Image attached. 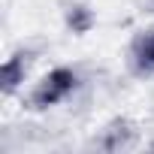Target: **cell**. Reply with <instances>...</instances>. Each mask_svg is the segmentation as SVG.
I'll use <instances>...</instances> for the list:
<instances>
[{"label": "cell", "mask_w": 154, "mask_h": 154, "mask_svg": "<svg viewBox=\"0 0 154 154\" xmlns=\"http://www.w3.org/2000/svg\"><path fill=\"white\" fill-rule=\"evenodd\" d=\"M72 88H75V72L66 69V66H57V69H51L45 79L33 88V94H30V106H33V109H48V106L60 103Z\"/></svg>", "instance_id": "cell-1"}, {"label": "cell", "mask_w": 154, "mask_h": 154, "mask_svg": "<svg viewBox=\"0 0 154 154\" xmlns=\"http://www.w3.org/2000/svg\"><path fill=\"white\" fill-rule=\"evenodd\" d=\"M133 139H136L133 124H130V121H124V118H118V121H112V124L103 130V136L97 139V145H100V148H106V151H121V148L133 145Z\"/></svg>", "instance_id": "cell-2"}, {"label": "cell", "mask_w": 154, "mask_h": 154, "mask_svg": "<svg viewBox=\"0 0 154 154\" xmlns=\"http://www.w3.org/2000/svg\"><path fill=\"white\" fill-rule=\"evenodd\" d=\"M130 60H133V69L139 75H154V30L142 33L133 48H130Z\"/></svg>", "instance_id": "cell-3"}, {"label": "cell", "mask_w": 154, "mask_h": 154, "mask_svg": "<svg viewBox=\"0 0 154 154\" xmlns=\"http://www.w3.org/2000/svg\"><path fill=\"white\" fill-rule=\"evenodd\" d=\"M24 72H27V60H24V54L9 57V60L3 63V88L12 91L18 82H24Z\"/></svg>", "instance_id": "cell-4"}, {"label": "cell", "mask_w": 154, "mask_h": 154, "mask_svg": "<svg viewBox=\"0 0 154 154\" xmlns=\"http://www.w3.org/2000/svg\"><path fill=\"white\" fill-rule=\"evenodd\" d=\"M66 24H69L75 33H85V30L94 24V15H91V9H85V6H69V12H66Z\"/></svg>", "instance_id": "cell-5"}]
</instances>
